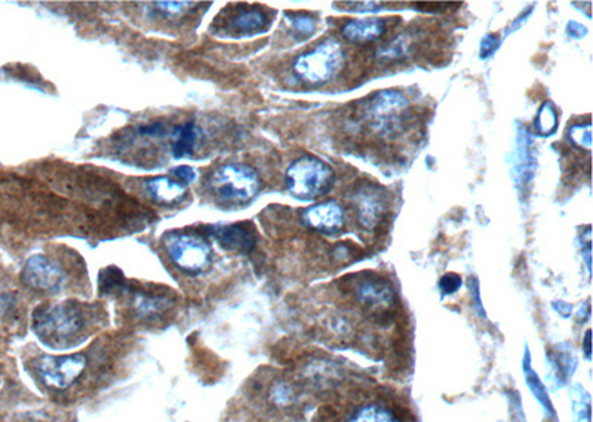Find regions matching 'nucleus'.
<instances>
[{
    "instance_id": "1",
    "label": "nucleus",
    "mask_w": 593,
    "mask_h": 422,
    "mask_svg": "<svg viewBox=\"0 0 593 422\" xmlns=\"http://www.w3.org/2000/svg\"><path fill=\"white\" fill-rule=\"evenodd\" d=\"M33 331L52 349L76 344L87 332L85 307L74 301L41 305L33 313Z\"/></svg>"
},
{
    "instance_id": "2",
    "label": "nucleus",
    "mask_w": 593,
    "mask_h": 422,
    "mask_svg": "<svg viewBox=\"0 0 593 422\" xmlns=\"http://www.w3.org/2000/svg\"><path fill=\"white\" fill-rule=\"evenodd\" d=\"M321 422H408V412L380 391L361 390L322 409Z\"/></svg>"
},
{
    "instance_id": "3",
    "label": "nucleus",
    "mask_w": 593,
    "mask_h": 422,
    "mask_svg": "<svg viewBox=\"0 0 593 422\" xmlns=\"http://www.w3.org/2000/svg\"><path fill=\"white\" fill-rule=\"evenodd\" d=\"M410 118V105L398 91H381L361 105V119L372 132L394 136L403 132Z\"/></svg>"
},
{
    "instance_id": "4",
    "label": "nucleus",
    "mask_w": 593,
    "mask_h": 422,
    "mask_svg": "<svg viewBox=\"0 0 593 422\" xmlns=\"http://www.w3.org/2000/svg\"><path fill=\"white\" fill-rule=\"evenodd\" d=\"M209 191L222 204L248 203L261 188V180L248 165H224L209 178Z\"/></svg>"
},
{
    "instance_id": "5",
    "label": "nucleus",
    "mask_w": 593,
    "mask_h": 422,
    "mask_svg": "<svg viewBox=\"0 0 593 422\" xmlns=\"http://www.w3.org/2000/svg\"><path fill=\"white\" fill-rule=\"evenodd\" d=\"M346 54L340 42L326 39L295 59L294 72L310 85H324L337 78L345 67Z\"/></svg>"
},
{
    "instance_id": "6",
    "label": "nucleus",
    "mask_w": 593,
    "mask_h": 422,
    "mask_svg": "<svg viewBox=\"0 0 593 422\" xmlns=\"http://www.w3.org/2000/svg\"><path fill=\"white\" fill-rule=\"evenodd\" d=\"M340 289L345 295L352 298L355 304L371 316H383L394 307V288L389 281L374 272L347 276L341 280Z\"/></svg>"
},
{
    "instance_id": "7",
    "label": "nucleus",
    "mask_w": 593,
    "mask_h": 422,
    "mask_svg": "<svg viewBox=\"0 0 593 422\" xmlns=\"http://www.w3.org/2000/svg\"><path fill=\"white\" fill-rule=\"evenodd\" d=\"M334 171L321 159L304 156L286 171V187L291 195L301 200H315L332 188Z\"/></svg>"
},
{
    "instance_id": "8",
    "label": "nucleus",
    "mask_w": 593,
    "mask_h": 422,
    "mask_svg": "<svg viewBox=\"0 0 593 422\" xmlns=\"http://www.w3.org/2000/svg\"><path fill=\"white\" fill-rule=\"evenodd\" d=\"M88 368L83 353L64 356H41L32 364L35 377L48 390L64 391L74 386Z\"/></svg>"
},
{
    "instance_id": "9",
    "label": "nucleus",
    "mask_w": 593,
    "mask_h": 422,
    "mask_svg": "<svg viewBox=\"0 0 593 422\" xmlns=\"http://www.w3.org/2000/svg\"><path fill=\"white\" fill-rule=\"evenodd\" d=\"M165 249L176 267L187 274H199L211 263V246L191 233H171L165 237Z\"/></svg>"
},
{
    "instance_id": "10",
    "label": "nucleus",
    "mask_w": 593,
    "mask_h": 422,
    "mask_svg": "<svg viewBox=\"0 0 593 422\" xmlns=\"http://www.w3.org/2000/svg\"><path fill=\"white\" fill-rule=\"evenodd\" d=\"M21 281L32 291L54 294L63 288L66 274L63 268L45 255H33L24 264Z\"/></svg>"
},
{
    "instance_id": "11",
    "label": "nucleus",
    "mask_w": 593,
    "mask_h": 422,
    "mask_svg": "<svg viewBox=\"0 0 593 422\" xmlns=\"http://www.w3.org/2000/svg\"><path fill=\"white\" fill-rule=\"evenodd\" d=\"M354 203L356 219L367 230L378 227L389 209V200L386 197L385 188L372 184L359 187L355 193Z\"/></svg>"
},
{
    "instance_id": "12",
    "label": "nucleus",
    "mask_w": 593,
    "mask_h": 422,
    "mask_svg": "<svg viewBox=\"0 0 593 422\" xmlns=\"http://www.w3.org/2000/svg\"><path fill=\"white\" fill-rule=\"evenodd\" d=\"M303 221L317 232L339 234L345 228V211L335 200H328L306 209Z\"/></svg>"
},
{
    "instance_id": "13",
    "label": "nucleus",
    "mask_w": 593,
    "mask_h": 422,
    "mask_svg": "<svg viewBox=\"0 0 593 422\" xmlns=\"http://www.w3.org/2000/svg\"><path fill=\"white\" fill-rule=\"evenodd\" d=\"M386 21L381 19H350L343 26L341 35L352 43H371L385 35Z\"/></svg>"
},
{
    "instance_id": "14",
    "label": "nucleus",
    "mask_w": 593,
    "mask_h": 422,
    "mask_svg": "<svg viewBox=\"0 0 593 422\" xmlns=\"http://www.w3.org/2000/svg\"><path fill=\"white\" fill-rule=\"evenodd\" d=\"M215 236L222 248L240 254H248L255 245L254 232L245 224H233L222 227L215 233Z\"/></svg>"
},
{
    "instance_id": "15",
    "label": "nucleus",
    "mask_w": 593,
    "mask_h": 422,
    "mask_svg": "<svg viewBox=\"0 0 593 422\" xmlns=\"http://www.w3.org/2000/svg\"><path fill=\"white\" fill-rule=\"evenodd\" d=\"M147 190L150 197L160 204L180 203L186 196V186L168 177L154 178L147 184Z\"/></svg>"
},
{
    "instance_id": "16",
    "label": "nucleus",
    "mask_w": 593,
    "mask_h": 422,
    "mask_svg": "<svg viewBox=\"0 0 593 422\" xmlns=\"http://www.w3.org/2000/svg\"><path fill=\"white\" fill-rule=\"evenodd\" d=\"M199 129L195 123H184L182 127H176L173 138V155L176 159H182L184 156L191 155L198 141Z\"/></svg>"
},
{
    "instance_id": "17",
    "label": "nucleus",
    "mask_w": 593,
    "mask_h": 422,
    "mask_svg": "<svg viewBox=\"0 0 593 422\" xmlns=\"http://www.w3.org/2000/svg\"><path fill=\"white\" fill-rule=\"evenodd\" d=\"M269 19L263 11L246 10L231 19V26L242 35H254L268 27Z\"/></svg>"
},
{
    "instance_id": "18",
    "label": "nucleus",
    "mask_w": 593,
    "mask_h": 422,
    "mask_svg": "<svg viewBox=\"0 0 593 422\" xmlns=\"http://www.w3.org/2000/svg\"><path fill=\"white\" fill-rule=\"evenodd\" d=\"M132 304L136 307V313L140 318H158L159 314L165 313V310L169 307L171 301L167 300L165 296L136 294Z\"/></svg>"
},
{
    "instance_id": "19",
    "label": "nucleus",
    "mask_w": 593,
    "mask_h": 422,
    "mask_svg": "<svg viewBox=\"0 0 593 422\" xmlns=\"http://www.w3.org/2000/svg\"><path fill=\"white\" fill-rule=\"evenodd\" d=\"M522 368H524V373H526L527 384L530 386V390L534 393L540 404L543 406L544 412H548V418H555V410H553L552 403L549 400L548 391L544 388L543 382L540 381V378L537 377L534 369L531 368L530 353L528 351L526 353V359H524Z\"/></svg>"
},
{
    "instance_id": "20",
    "label": "nucleus",
    "mask_w": 593,
    "mask_h": 422,
    "mask_svg": "<svg viewBox=\"0 0 593 422\" xmlns=\"http://www.w3.org/2000/svg\"><path fill=\"white\" fill-rule=\"evenodd\" d=\"M557 111L553 109V105L544 103L535 118V129L540 135H550L557 129Z\"/></svg>"
},
{
    "instance_id": "21",
    "label": "nucleus",
    "mask_w": 593,
    "mask_h": 422,
    "mask_svg": "<svg viewBox=\"0 0 593 422\" xmlns=\"http://www.w3.org/2000/svg\"><path fill=\"white\" fill-rule=\"evenodd\" d=\"M408 43L407 39L403 36H399L394 41L386 43L381 46L378 52H377V58L385 63H390L394 59L402 58L403 55L407 54Z\"/></svg>"
},
{
    "instance_id": "22",
    "label": "nucleus",
    "mask_w": 593,
    "mask_h": 422,
    "mask_svg": "<svg viewBox=\"0 0 593 422\" xmlns=\"http://www.w3.org/2000/svg\"><path fill=\"white\" fill-rule=\"evenodd\" d=\"M574 422H590V395L588 391L579 388L573 400Z\"/></svg>"
},
{
    "instance_id": "23",
    "label": "nucleus",
    "mask_w": 593,
    "mask_h": 422,
    "mask_svg": "<svg viewBox=\"0 0 593 422\" xmlns=\"http://www.w3.org/2000/svg\"><path fill=\"white\" fill-rule=\"evenodd\" d=\"M570 140L574 146L584 149V150L590 151L592 149V127L590 122L586 125H573L568 131Z\"/></svg>"
},
{
    "instance_id": "24",
    "label": "nucleus",
    "mask_w": 593,
    "mask_h": 422,
    "mask_svg": "<svg viewBox=\"0 0 593 422\" xmlns=\"http://www.w3.org/2000/svg\"><path fill=\"white\" fill-rule=\"evenodd\" d=\"M101 291L105 294H114L119 289H122L125 285V279H123L122 272H119L118 268H110L105 270L101 274Z\"/></svg>"
},
{
    "instance_id": "25",
    "label": "nucleus",
    "mask_w": 593,
    "mask_h": 422,
    "mask_svg": "<svg viewBox=\"0 0 593 422\" xmlns=\"http://www.w3.org/2000/svg\"><path fill=\"white\" fill-rule=\"evenodd\" d=\"M291 26L301 36H310L315 32V28H316L315 19H310V17H294V19H291Z\"/></svg>"
},
{
    "instance_id": "26",
    "label": "nucleus",
    "mask_w": 593,
    "mask_h": 422,
    "mask_svg": "<svg viewBox=\"0 0 593 422\" xmlns=\"http://www.w3.org/2000/svg\"><path fill=\"white\" fill-rule=\"evenodd\" d=\"M462 287V279L456 272H449L445 274L440 281L441 291L449 295V294H454V292L458 291Z\"/></svg>"
},
{
    "instance_id": "27",
    "label": "nucleus",
    "mask_w": 593,
    "mask_h": 422,
    "mask_svg": "<svg viewBox=\"0 0 593 422\" xmlns=\"http://www.w3.org/2000/svg\"><path fill=\"white\" fill-rule=\"evenodd\" d=\"M156 5L165 14L176 15L186 11L187 6H191V4H189V2H159Z\"/></svg>"
},
{
    "instance_id": "28",
    "label": "nucleus",
    "mask_w": 593,
    "mask_h": 422,
    "mask_svg": "<svg viewBox=\"0 0 593 422\" xmlns=\"http://www.w3.org/2000/svg\"><path fill=\"white\" fill-rule=\"evenodd\" d=\"M173 173L177 178L178 182H182L183 186H187V184H191L196 180L195 169H191V166H184V165L174 169Z\"/></svg>"
},
{
    "instance_id": "29",
    "label": "nucleus",
    "mask_w": 593,
    "mask_h": 422,
    "mask_svg": "<svg viewBox=\"0 0 593 422\" xmlns=\"http://www.w3.org/2000/svg\"><path fill=\"white\" fill-rule=\"evenodd\" d=\"M497 46L498 36H495V35H488V36L485 37L484 41H482V45H480V55H482V57H488Z\"/></svg>"
},
{
    "instance_id": "30",
    "label": "nucleus",
    "mask_w": 593,
    "mask_h": 422,
    "mask_svg": "<svg viewBox=\"0 0 593 422\" xmlns=\"http://www.w3.org/2000/svg\"><path fill=\"white\" fill-rule=\"evenodd\" d=\"M416 6H418V8H421V10H426V11H441L444 10V8H449V6H454V4H416Z\"/></svg>"
},
{
    "instance_id": "31",
    "label": "nucleus",
    "mask_w": 593,
    "mask_h": 422,
    "mask_svg": "<svg viewBox=\"0 0 593 422\" xmlns=\"http://www.w3.org/2000/svg\"><path fill=\"white\" fill-rule=\"evenodd\" d=\"M141 134L150 136L162 135L163 127L160 125H149V127H144L141 129Z\"/></svg>"
},
{
    "instance_id": "32",
    "label": "nucleus",
    "mask_w": 593,
    "mask_h": 422,
    "mask_svg": "<svg viewBox=\"0 0 593 422\" xmlns=\"http://www.w3.org/2000/svg\"><path fill=\"white\" fill-rule=\"evenodd\" d=\"M584 353H586V357L590 359V331L586 332V336H584Z\"/></svg>"
}]
</instances>
